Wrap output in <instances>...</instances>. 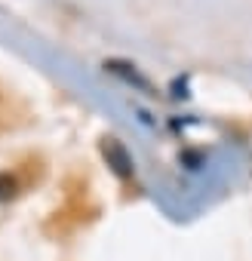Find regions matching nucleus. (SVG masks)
Returning a JSON list of instances; mask_svg holds the SVG:
<instances>
[{
  "mask_svg": "<svg viewBox=\"0 0 252 261\" xmlns=\"http://www.w3.org/2000/svg\"><path fill=\"white\" fill-rule=\"evenodd\" d=\"M13 194H16V178L10 172H0V203L10 200Z\"/></svg>",
  "mask_w": 252,
  "mask_h": 261,
  "instance_id": "nucleus-2",
  "label": "nucleus"
},
{
  "mask_svg": "<svg viewBox=\"0 0 252 261\" xmlns=\"http://www.w3.org/2000/svg\"><path fill=\"white\" fill-rule=\"evenodd\" d=\"M102 151H105L108 163L114 166V172H117L120 178H126V175H133V160H130V154L123 151V145H120L117 139H105Z\"/></svg>",
  "mask_w": 252,
  "mask_h": 261,
  "instance_id": "nucleus-1",
  "label": "nucleus"
}]
</instances>
